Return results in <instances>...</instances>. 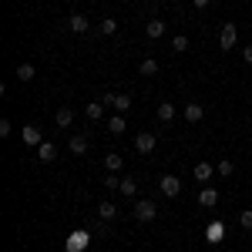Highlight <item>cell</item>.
<instances>
[{"mask_svg": "<svg viewBox=\"0 0 252 252\" xmlns=\"http://www.w3.org/2000/svg\"><path fill=\"white\" fill-rule=\"evenodd\" d=\"M104 101H88V108H84V115H88V121H101L104 118Z\"/></svg>", "mask_w": 252, "mask_h": 252, "instance_id": "cell-9", "label": "cell"}, {"mask_svg": "<svg viewBox=\"0 0 252 252\" xmlns=\"http://www.w3.org/2000/svg\"><path fill=\"white\" fill-rule=\"evenodd\" d=\"M145 34H148L152 40L165 37V20H148V24H145Z\"/></svg>", "mask_w": 252, "mask_h": 252, "instance_id": "cell-13", "label": "cell"}, {"mask_svg": "<svg viewBox=\"0 0 252 252\" xmlns=\"http://www.w3.org/2000/svg\"><path fill=\"white\" fill-rule=\"evenodd\" d=\"M54 121H58V128H71L74 125V108H58Z\"/></svg>", "mask_w": 252, "mask_h": 252, "instance_id": "cell-12", "label": "cell"}, {"mask_svg": "<svg viewBox=\"0 0 252 252\" xmlns=\"http://www.w3.org/2000/svg\"><path fill=\"white\" fill-rule=\"evenodd\" d=\"M24 141H27V145H34V148H40V145H44V138H40V128L27 125V128H24Z\"/></svg>", "mask_w": 252, "mask_h": 252, "instance_id": "cell-17", "label": "cell"}, {"mask_svg": "<svg viewBox=\"0 0 252 252\" xmlns=\"http://www.w3.org/2000/svg\"><path fill=\"white\" fill-rule=\"evenodd\" d=\"M205 235H209V242H212V246H215V242H222V225H219V222L209 225V232H205Z\"/></svg>", "mask_w": 252, "mask_h": 252, "instance_id": "cell-27", "label": "cell"}, {"mask_svg": "<svg viewBox=\"0 0 252 252\" xmlns=\"http://www.w3.org/2000/svg\"><path fill=\"white\" fill-rule=\"evenodd\" d=\"M108 131H111V135H121V131H125V115L108 118Z\"/></svg>", "mask_w": 252, "mask_h": 252, "instance_id": "cell-24", "label": "cell"}, {"mask_svg": "<svg viewBox=\"0 0 252 252\" xmlns=\"http://www.w3.org/2000/svg\"><path fill=\"white\" fill-rule=\"evenodd\" d=\"M131 212H135V219H138V222H155L158 209H155V202H148V198H138Z\"/></svg>", "mask_w": 252, "mask_h": 252, "instance_id": "cell-1", "label": "cell"}, {"mask_svg": "<svg viewBox=\"0 0 252 252\" xmlns=\"http://www.w3.org/2000/svg\"><path fill=\"white\" fill-rule=\"evenodd\" d=\"M198 205H205V209H215V205H219V192H215L212 185H205V189L198 192Z\"/></svg>", "mask_w": 252, "mask_h": 252, "instance_id": "cell-8", "label": "cell"}, {"mask_svg": "<svg viewBox=\"0 0 252 252\" xmlns=\"http://www.w3.org/2000/svg\"><path fill=\"white\" fill-rule=\"evenodd\" d=\"M138 74H145V78H155V74H158V61H155V58H145L141 64H138Z\"/></svg>", "mask_w": 252, "mask_h": 252, "instance_id": "cell-18", "label": "cell"}, {"mask_svg": "<svg viewBox=\"0 0 252 252\" xmlns=\"http://www.w3.org/2000/svg\"><path fill=\"white\" fill-rule=\"evenodd\" d=\"M212 165H209V161H198V165H195V178H198V182H209V178H212Z\"/></svg>", "mask_w": 252, "mask_h": 252, "instance_id": "cell-20", "label": "cell"}, {"mask_svg": "<svg viewBox=\"0 0 252 252\" xmlns=\"http://www.w3.org/2000/svg\"><path fill=\"white\" fill-rule=\"evenodd\" d=\"M115 31H118V20H111V17H104V20H101V34H104V37H111Z\"/></svg>", "mask_w": 252, "mask_h": 252, "instance_id": "cell-25", "label": "cell"}, {"mask_svg": "<svg viewBox=\"0 0 252 252\" xmlns=\"http://www.w3.org/2000/svg\"><path fill=\"white\" fill-rule=\"evenodd\" d=\"M101 101L111 104L118 115H128V111H131V97H128V94H101Z\"/></svg>", "mask_w": 252, "mask_h": 252, "instance_id": "cell-3", "label": "cell"}, {"mask_svg": "<svg viewBox=\"0 0 252 252\" xmlns=\"http://www.w3.org/2000/svg\"><path fill=\"white\" fill-rule=\"evenodd\" d=\"M202 118H205V108H202L198 101H189V104H185V121H189V125H198Z\"/></svg>", "mask_w": 252, "mask_h": 252, "instance_id": "cell-7", "label": "cell"}, {"mask_svg": "<svg viewBox=\"0 0 252 252\" xmlns=\"http://www.w3.org/2000/svg\"><path fill=\"white\" fill-rule=\"evenodd\" d=\"M10 131H14V125H10L7 118H0V138H7V135H10Z\"/></svg>", "mask_w": 252, "mask_h": 252, "instance_id": "cell-30", "label": "cell"}, {"mask_svg": "<svg viewBox=\"0 0 252 252\" xmlns=\"http://www.w3.org/2000/svg\"><path fill=\"white\" fill-rule=\"evenodd\" d=\"M37 158L44 161V165H51V161L58 158V148H54V141H44V145L37 148Z\"/></svg>", "mask_w": 252, "mask_h": 252, "instance_id": "cell-10", "label": "cell"}, {"mask_svg": "<svg viewBox=\"0 0 252 252\" xmlns=\"http://www.w3.org/2000/svg\"><path fill=\"white\" fill-rule=\"evenodd\" d=\"M135 148L141 155H152V152H155V135H152V131H141V135L135 138Z\"/></svg>", "mask_w": 252, "mask_h": 252, "instance_id": "cell-6", "label": "cell"}, {"mask_svg": "<svg viewBox=\"0 0 252 252\" xmlns=\"http://www.w3.org/2000/svg\"><path fill=\"white\" fill-rule=\"evenodd\" d=\"M195 7H198V10H202V7H209V0H192Z\"/></svg>", "mask_w": 252, "mask_h": 252, "instance_id": "cell-32", "label": "cell"}, {"mask_svg": "<svg viewBox=\"0 0 252 252\" xmlns=\"http://www.w3.org/2000/svg\"><path fill=\"white\" fill-rule=\"evenodd\" d=\"M115 215H118V205H115V202H101V205H97V219H101V222H111Z\"/></svg>", "mask_w": 252, "mask_h": 252, "instance_id": "cell-14", "label": "cell"}, {"mask_svg": "<svg viewBox=\"0 0 252 252\" xmlns=\"http://www.w3.org/2000/svg\"><path fill=\"white\" fill-rule=\"evenodd\" d=\"M242 58H246V64H252V44H246V47H242Z\"/></svg>", "mask_w": 252, "mask_h": 252, "instance_id": "cell-31", "label": "cell"}, {"mask_svg": "<svg viewBox=\"0 0 252 252\" xmlns=\"http://www.w3.org/2000/svg\"><path fill=\"white\" fill-rule=\"evenodd\" d=\"M67 148H71V155H84V152H88V138L84 135H71Z\"/></svg>", "mask_w": 252, "mask_h": 252, "instance_id": "cell-16", "label": "cell"}, {"mask_svg": "<svg viewBox=\"0 0 252 252\" xmlns=\"http://www.w3.org/2000/svg\"><path fill=\"white\" fill-rule=\"evenodd\" d=\"M101 185H104V189H121V178H118L115 172H108V175H104V182H101Z\"/></svg>", "mask_w": 252, "mask_h": 252, "instance_id": "cell-28", "label": "cell"}, {"mask_svg": "<svg viewBox=\"0 0 252 252\" xmlns=\"http://www.w3.org/2000/svg\"><path fill=\"white\" fill-rule=\"evenodd\" d=\"M172 51L175 54H185V51H189V37H185V34H175L172 37Z\"/></svg>", "mask_w": 252, "mask_h": 252, "instance_id": "cell-23", "label": "cell"}, {"mask_svg": "<svg viewBox=\"0 0 252 252\" xmlns=\"http://www.w3.org/2000/svg\"><path fill=\"white\" fill-rule=\"evenodd\" d=\"M17 78H20V81H34V78H37L34 64H17Z\"/></svg>", "mask_w": 252, "mask_h": 252, "instance_id": "cell-22", "label": "cell"}, {"mask_svg": "<svg viewBox=\"0 0 252 252\" xmlns=\"http://www.w3.org/2000/svg\"><path fill=\"white\" fill-rule=\"evenodd\" d=\"M88 242H91V235L84 232V229H78V232H71V239H67V252H84Z\"/></svg>", "mask_w": 252, "mask_h": 252, "instance_id": "cell-5", "label": "cell"}, {"mask_svg": "<svg viewBox=\"0 0 252 252\" xmlns=\"http://www.w3.org/2000/svg\"><path fill=\"white\" fill-rule=\"evenodd\" d=\"M67 27H71L74 34H88V31H91V20H88V17H81V14H74V17L67 20Z\"/></svg>", "mask_w": 252, "mask_h": 252, "instance_id": "cell-11", "label": "cell"}, {"mask_svg": "<svg viewBox=\"0 0 252 252\" xmlns=\"http://www.w3.org/2000/svg\"><path fill=\"white\" fill-rule=\"evenodd\" d=\"M158 121H161V125L175 121V104L172 101H161V104H158Z\"/></svg>", "mask_w": 252, "mask_h": 252, "instance_id": "cell-15", "label": "cell"}, {"mask_svg": "<svg viewBox=\"0 0 252 252\" xmlns=\"http://www.w3.org/2000/svg\"><path fill=\"white\" fill-rule=\"evenodd\" d=\"M158 185H161V192L168 195V198H175V195L182 192V178H178V175H161Z\"/></svg>", "mask_w": 252, "mask_h": 252, "instance_id": "cell-4", "label": "cell"}, {"mask_svg": "<svg viewBox=\"0 0 252 252\" xmlns=\"http://www.w3.org/2000/svg\"><path fill=\"white\" fill-rule=\"evenodd\" d=\"M118 192L125 195V198H135V192H138L135 178H121V189H118Z\"/></svg>", "mask_w": 252, "mask_h": 252, "instance_id": "cell-21", "label": "cell"}, {"mask_svg": "<svg viewBox=\"0 0 252 252\" xmlns=\"http://www.w3.org/2000/svg\"><path fill=\"white\" fill-rule=\"evenodd\" d=\"M239 225H242V229H252V209H246V212L239 215Z\"/></svg>", "mask_w": 252, "mask_h": 252, "instance_id": "cell-29", "label": "cell"}, {"mask_svg": "<svg viewBox=\"0 0 252 252\" xmlns=\"http://www.w3.org/2000/svg\"><path fill=\"white\" fill-rule=\"evenodd\" d=\"M235 40H239V31H235L232 20H225V24H222V34H219V47H222V51H232Z\"/></svg>", "mask_w": 252, "mask_h": 252, "instance_id": "cell-2", "label": "cell"}, {"mask_svg": "<svg viewBox=\"0 0 252 252\" xmlns=\"http://www.w3.org/2000/svg\"><path fill=\"white\" fill-rule=\"evenodd\" d=\"M215 172L222 175V178H229V175L235 172V165H232V161H229V158H225V161H219V165H215Z\"/></svg>", "mask_w": 252, "mask_h": 252, "instance_id": "cell-26", "label": "cell"}, {"mask_svg": "<svg viewBox=\"0 0 252 252\" xmlns=\"http://www.w3.org/2000/svg\"><path fill=\"white\" fill-rule=\"evenodd\" d=\"M121 165H125V158L118 155V152H108V155H104V168H108V172H121Z\"/></svg>", "mask_w": 252, "mask_h": 252, "instance_id": "cell-19", "label": "cell"}]
</instances>
